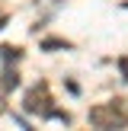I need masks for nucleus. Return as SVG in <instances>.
<instances>
[{
	"label": "nucleus",
	"mask_w": 128,
	"mask_h": 131,
	"mask_svg": "<svg viewBox=\"0 0 128 131\" xmlns=\"http://www.w3.org/2000/svg\"><path fill=\"white\" fill-rule=\"evenodd\" d=\"M125 6H128V3H125Z\"/></svg>",
	"instance_id": "7"
},
{
	"label": "nucleus",
	"mask_w": 128,
	"mask_h": 131,
	"mask_svg": "<svg viewBox=\"0 0 128 131\" xmlns=\"http://www.w3.org/2000/svg\"><path fill=\"white\" fill-rule=\"evenodd\" d=\"M90 122L96 128H125L128 125V102L125 99H112L102 106L90 109Z\"/></svg>",
	"instance_id": "1"
},
{
	"label": "nucleus",
	"mask_w": 128,
	"mask_h": 131,
	"mask_svg": "<svg viewBox=\"0 0 128 131\" xmlns=\"http://www.w3.org/2000/svg\"><path fill=\"white\" fill-rule=\"evenodd\" d=\"M16 86H19L16 70H6V74H3V80H0V93H6V90H16Z\"/></svg>",
	"instance_id": "3"
},
{
	"label": "nucleus",
	"mask_w": 128,
	"mask_h": 131,
	"mask_svg": "<svg viewBox=\"0 0 128 131\" xmlns=\"http://www.w3.org/2000/svg\"><path fill=\"white\" fill-rule=\"evenodd\" d=\"M0 54H3V61H16V58H19V48H0Z\"/></svg>",
	"instance_id": "4"
},
{
	"label": "nucleus",
	"mask_w": 128,
	"mask_h": 131,
	"mask_svg": "<svg viewBox=\"0 0 128 131\" xmlns=\"http://www.w3.org/2000/svg\"><path fill=\"white\" fill-rule=\"evenodd\" d=\"M119 70H122V77L128 80V58H119Z\"/></svg>",
	"instance_id": "6"
},
{
	"label": "nucleus",
	"mask_w": 128,
	"mask_h": 131,
	"mask_svg": "<svg viewBox=\"0 0 128 131\" xmlns=\"http://www.w3.org/2000/svg\"><path fill=\"white\" fill-rule=\"evenodd\" d=\"M26 112H38L42 118H61L64 125L70 122L67 112H58V109H51V96H48V83H38V86H32L29 93H26Z\"/></svg>",
	"instance_id": "2"
},
{
	"label": "nucleus",
	"mask_w": 128,
	"mask_h": 131,
	"mask_svg": "<svg viewBox=\"0 0 128 131\" xmlns=\"http://www.w3.org/2000/svg\"><path fill=\"white\" fill-rule=\"evenodd\" d=\"M45 48H70V45L61 42V38H48V42H45Z\"/></svg>",
	"instance_id": "5"
}]
</instances>
